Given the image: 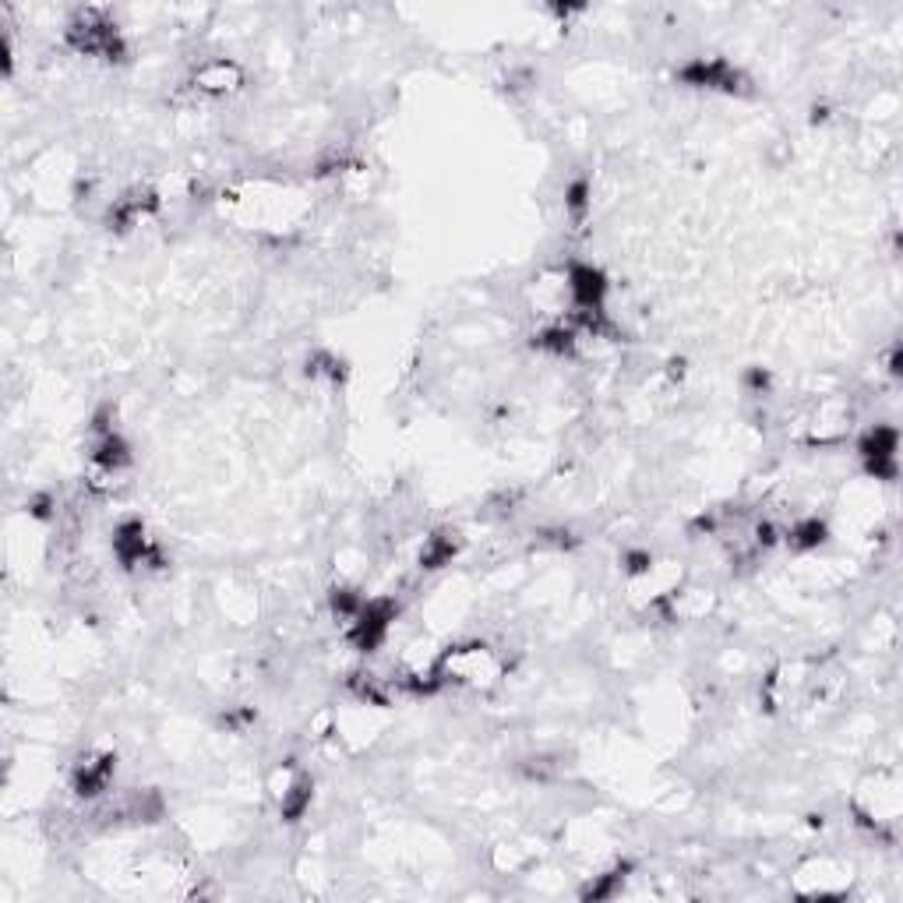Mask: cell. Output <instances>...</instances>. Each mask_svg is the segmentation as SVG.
<instances>
[{
    "mask_svg": "<svg viewBox=\"0 0 903 903\" xmlns=\"http://www.w3.org/2000/svg\"><path fill=\"white\" fill-rule=\"evenodd\" d=\"M688 85H702V89H724V92H738L741 89V71L731 68L727 60H692L685 71H681Z\"/></svg>",
    "mask_w": 903,
    "mask_h": 903,
    "instance_id": "obj_2",
    "label": "cell"
},
{
    "mask_svg": "<svg viewBox=\"0 0 903 903\" xmlns=\"http://www.w3.org/2000/svg\"><path fill=\"white\" fill-rule=\"evenodd\" d=\"M896 445H900V434L886 424H875L872 431L861 438L858 452H861V459H865V470L872 473L875 480L896 477Z\"/></svg>",
    "mask_w": 903,
    "mask_h": 903,
    "instance_id": "obj_1",
    "label": "cell"
},
{
    "mask_svg": "<svg viewBox=\"0 0 903 903\" xmlns=\"http://www.w3.org/2000/svg\"><path fill=\"white\" fill-rule=\"evenodd\" d=\"M456 533H434V537H427L424 551H420V565L424 568H441L448 565V561L456 558Z\"/></svg>",
    "mask_w": 903,
    "mask_h": 903,
    "instance_id": "obj_5",
    "label": "cell"
},
{
    "mask_svg": "<svg viewBox=\"0 0 903 903\" xmlns=\"http://www.w3.org/2000/svg\"><path fill=\"white\" fill-rule=\"evenodd\" d=\"M568 209H572V216H575V219H583V216H586V184H583V180L568 187Z\"/></svg>",
    "mask_w": 903,
    "mask_h": 903,
    "instance_id": "obj_7",
    "label": "cell"
},
{
    "mask_svg": "<svg viewBox=\"0 0 903 903\" xmlns=\"http://www.w3.org/2000/svg\"><path fill=\"white\" fill-rule=\"evenodd\" d=\"M198 89L205 92H233L244 85V71L233 64V60H209L202 71L195 75Z\"/></svg>",
    "mask_w": 903,
    "mask_h": 903,
    "instance_id": "obj_4",
    "label": "cell"
},
{
    "mask_svg": "<svg viewBox=\"0 0 903 903\" xmlns=\"http://www.w3.org/2000/svg\"><path fill=\"white\" fill-rule=\"evenodd\" d=\"M113 780V755H99L75 769V791L82 798H99Z\"/></svg>",
    "mask_w": 903,
    "mask_h": 903,
    "instance_id": "obj_3",
    "label": "cell"
},
{
    "mask_svg": "<svg viewBox=\"0 0 903 903\" xmlns=\"http://www.w3.org/2000/svg\"><path fill=\"white\" fill-rule=\"evenodd\" d=\"M822 540H826V526H822L819 519H801L798 526L787 530V544L798 547V551H812V547H819Z\"/></svg>",
    "mask_w": 903,
    "mask_h": 903,
    "instance_id": "obj_6",
    "label": "cell"
}]
</instances>
